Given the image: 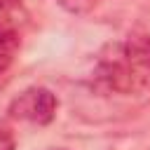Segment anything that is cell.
<instances>
[{
	"label": "cell",
	"instance_id": "obj_3",
	"mask_svg": "<svg viewBox=\"0 0 150 150\" xmlns=\"http://www.w3.org/2000/svg\"><path fill=\"white\" fill-rule=\"evenodd\" d=\"M16 52H19V33L9 23L0 21V75L7 73Z\"/></svg>",
	"mask_w": 150,
	"mask_h": 150
},
{
	"label": "cell",
	"instance_id": "obj_1",
	"mask_svg": "<svg viewBox=\"0 0 150 150\" xmlns=\"http://www.w3.org/2000/svg\"><path fill=\"white\" fill-rule=\"evenodd\" d=\"M94 84L105 94H150V38L134 35L103 47L94 66Z\"/></svg>",
	"mask_w": 150,
	"mask_h": 150
},
{
	"label": "cell",
	"instance_id": "obj_2",
	"mask_svg": "<svg viewBox=\"0 0 150 150\" xmlns=\"http://www.w3.org/2000/svg\"><path fill=\"white\" fill-rule=\"evenodd\" d=\"M56 96L47 87H28L23 89L7 108L12 120H26L33 124H49L56 115Z\"/></svg>",
	"mask_w": 150,
	"mask_h": 150
},
{
	"label": "cell",
	"instance_id": "obj_4",
	"mask_svg": "<svg viewBox=\"0 0 150 150\" xmlns=\"http://www.w3.org/2000/svg\"><path fill=\"white\" fill-rule=\"evenodd\" d=\"M68 14H89L96 5H98V0H56Z\"/></svg>",
	"mask_w": 150,
	"mask_h": 150
},
{
	"label": "cell",
	"instance_id": "obj_6",
	"mask_svg": "<svg viewBox=\"0 0 150 150\" xmlns=\"http://www.w3.org/2000/svg\"><path fill=\"white\" fill-rule=\"evenodd\" d=\"M21 0H0V12H5V9H12V7H16Z\"/></svg>",
	"mask_w": 150,
	"mask_h": 150
},
{
	"label": "cell",
	"instance_id": "obj_5",
	"mask_svg": "<svg viewBox=\"0 0 150 150\" xmlns=\"http://www.w3.org/2000/svg\"><path fill=\"white\" fill-rule=\"evenodd\" d=\"M14 148H16V138L12 129L7 124H0V150H14Z\"/></svg>",
	"mask_w": 150,
	"mask_h": 150
}]
</instances>
